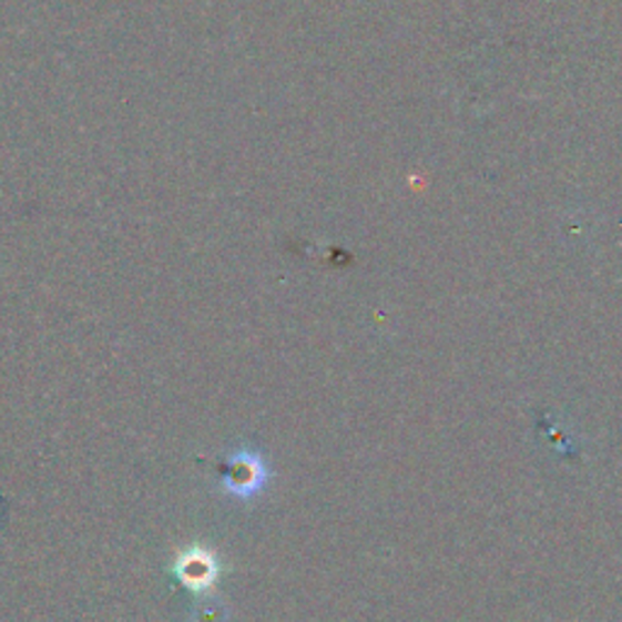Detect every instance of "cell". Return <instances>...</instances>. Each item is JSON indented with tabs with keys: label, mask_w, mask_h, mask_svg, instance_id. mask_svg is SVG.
I'll return each mask as SVG.
<instances>
[{
	"label": "cell",
	"mask_w": 622,
	"mask_h": 622,
	"mask_svg": "<svg viewBox=\"0 0 622 622\" xmlns=\"http://www.w3.org/2000/svg\"><path fill=\"white\" fill-rule=\"evenodd\" d=\"M173 574L185 589L197 595H207L214 587H217L220 564L214 560V554L207 552L205 548H193L183 554H177V560L173 564Z\"/></svg>",
	"instance_id": "2"
},
{
	"label": "cell",
	"mask_w": 622,
	"mask_h": 622,
	"mask_svg": "<svg viewBox=\"0 0 622 622\" xmlns=\"http://www.w3.org/2000/svg\"><path fill=\"white\" fill-rule=\"evenodd\" d=\"M271 465L263 452L253 446H238L224 457L222 475H220V491L228 499H236L241 503H248L258 499L261 493L271 485Z\"/></svg>",
	"instance_id": "1"
}]
</instances>
